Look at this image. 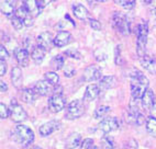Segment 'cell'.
Returning <instances> with one entry per match:
<instances>
[{
	"label": "cell",
	"mask_w": 156,
	"mask_h": 149,
	"mask_svg": "<svg viewBox=\"0 0 156 149\" xmlns=\"http://www.w3.org/2000/svg\"><path fill=\"white\" fill-rule=\"evenodd\" d=\"M97 1H99V2H106V1H108V0H97Z\"/></svg>",
	"instance_id": "obj_50"
},
{
	"label": "cell",
	"mask_w": 156,
	"mask_h": 149,
	"mask_svg": "<svg viewBox=\"0 0 156 149\" xmlns=\"http://www.w3.org/2000/svg\"><path fill=\"white\" fill-rule=\"evenodd\" d=\"M0 57H1V59H7V58L9 57L8 52H7V50L5 48L3 45L0 46Z\"/></svg>",
	"instance_id": "obj_41"
},
{
	"label": "cell",
	"mask_w": 156,
	"mask_h": 149,
	"mask_svg": "<svg viewBox=\"0 0 156 149\" xmlns=\"http://www.w3.org/2000/svg\"><path fill=\"white\" fill-rule=\"evenodd\" d=\"M1 13L7 17H12L16 9V0H0Z\"/></svg>",
	"instance_id": "obj_15"
},
{
	"label": "cell",
	"mask_w": 156,
	"mask_h": 149,
	"mask_svg": "<svg viewBox=\"0 0 156 149\" xmlns=\"http://www.w3.org/2000/svg\"><path fill=\"white\" fill-rule=\"evenodd\" d=\"M112 25L121 35H128L130 33V23L122 12H114L112 16Z\"/></svg>",
	"instance_id": "obj_4"
},
{
	"label": "cell",
	"mask_w": 156,
	"mask_h": 149,
	"mask_svg": "<svg viewBox=\"0 0 156 149\" xmlns=\"http://www.w3.org/2000/svg\"><path fill=\"white\" fill-rule=\"evenodd\" d=\"M65 55L70 58H74V59H80L81 58V54L76 50H67L65 52Z\"/></svg>",
	"instance_id": "obj_34"
},
{
	"label": "cell",
	"mask_w": 156,
	"mask_h": 149,
	"mask_svg": "<svg viewBox=\"0 0 156 149\" xmlns=\"http://www.w3.org/2000/svg\"><path fill=\"white\" fill-rule=\"evenodd\" d=\"M45 80L48 81V82L52 85V86H57L59 82V77L58 74L54 71H48L45 74Z\"/></svg>",
	"instance_id": "obj_29"
},
{
	"label": "cell",
	"mask_w": 156,
	"mask_h": 149,
	"mask_svg": "<svg viewBox=\"0 0 156 149\" xmlns=\"http://www.w3.org/2000/svg\"><path fill=\"white\" fill-rule=\"evenodd\" d=\"M150 12H151V19H152L153 23L156 24V0H153L152 3H151Z\"/></svg>",
	"instance_id": "obj_36"
},
{
	"label": "cell",
	"mask_w": 156,
	"mask_h": 149,
	"mask_svg": "<svg viewBox=\"0 0 156 149\" xmlns=\"http://www.w3.org/2000/svg\"><path fill=\"white\" fill-rule=\"evenodd\" d=\"M29 149H42V148H40V147H31V148Z\"/></svg>",
	"instance_id": "obj_48"
},
{
	"label": "cell",
	"mask_w": 156,
	"mask_h": 149,
	"mask_svg": "<svg viewBox=\"0 0 156 149\" xmlns=\"http://www.w3.org/2000/svg\"><path fill=\"white\" fill-rule=\"evenodd\" d=\"M84 80L87 82H91V81L100 80L102 78V71L97 65H91L88 66L84 71Z\"/></svg>",
	"instance_id": "obj_8"
},
{
	"label": "cell",
	"mask_w": 156,
	"mask_h": 149,
	"mask_svg": "<svg viewBox=\"0 0 156 149\" xmlns=\"http://www.w3.org/2000/svg\"><path fill=\"white\" fill-rule=\"evenodd\" d=\"M45 52H46V50H44L42 47H40V46H36L35 48L32 50L31 57H32V59H33L36 65L42 64L43 59H44V56H45Z\"/></svg>",
	"instance_id": "obj_25"
},
{
	"label": "cell",
	"mask_w": 156,
	"mask_h": 149,
	"mask_svg": "<svg viewBox=\"0 0 156 149\" xmlns=\"http://www.w3.org/2000/svg\"><path fill=\"white\" fill-rule=\"evenodd\" d=\"M152 110H154L156 112V97H155V100H154V105H153V109Z\"/></svg>",
	"instance_id": "obj_45"
},
{
	"label": "cell",
	"mask_w": 156,
	"mask_h": 149,
	"mask_svg": "<svg viewBox=\"0 0 156 149\" xmlns=\"http://www.w3.org/2000/svg\"><path fill=\"white\" fill-rule=\"evenodd\" d=\"M61 127V122L59 121H50L48 123L43 124L42 126H40L39 128V133L40 135L45 137V136L51 135L52 133H54L55 130H59Z\"/></svg>",
	"instance_id": "obj_11"
},
{
	"label": "cell",
	"mask_w": 156,
	"mask_h": 149,
	"mask_svg": "<svg viewBox=\"0 0 156 149\" xmlns=\"http://www.w3.org/2000/svg\"><path fill=\"white\" fill-rule=\"evenodd\" d=\"M25 8L28 9L29 13L32 16L33 18L37 17L40 13H41V7H40L37 0H27L24 3Z\"/></svg>",
	"instance_id": "obj_20"
},
{
	"label": "cell",
	"mask_w": 156,
	"mask_h": 149,
	"mask_svg": "<svg viewBox=\"0 0 156 149\" xmlns=\"http://www.w3.org/2000/svg\"><path fill=\"white\" fill-rule=\"evenodd\" d=\"M0 86H1V92H7L8 90V86L5 81H0Z\"/></svg>",
	"instance_id": "obj_44"
},
{
	"label": "cell",
	"mask_w": 156,
	"mask_h": 149,
	"mask_svg": "<svg viewBox=\"0 0 156 149\" xmlns=\"http://www.w3.org/2000/svg\"><path fill=\"white\" fill-rule=\"evenodd\" d=\"M148 26L146 22L140 23L136 31V53L139 57L145 56V47L147 43Z\"/></svg>",
	"instance_id": "obj_3"
},
{
	"label": "cell",
	"mask_w": 156,
	"mask_h": 149,
	"mask_svg": "<svg viewBox=\"0 0 156 149\" xmlns=\"http://www.w3.org/2000/svg\"><path fill=\"white\" fill-rule=\"evenodd\" d=\"M98 127L101 132H103L105 134H108V133H111L113 130H117L120 127V124H119V122L115 117H107V119H103L100 122Z\"/></svg>",
	"instance_id": "obj_9"
},
{
	"label": "cell",
	"mask_w": 156,
	"mask_h": 149,
	"mask_svg": "<svg viewBox=\"0 0 156 149\" xmlns=\"http://www.w3.org/2000/svg\"><path fill=\"white\" fill-rule=\"evenodd\" d=\"M9 110H10L11 120L16 123H21V122H24L28 119V114H27L25 110L20 104H18L16 99L11 100V104H10Z\"/></svg>",
	"instance_id": "obj_6"
},
{
	"label": "cell",
	"mask_w": 156,
	"mask_h": 149,
	"mask_svg": "<svg viewBox=\"0 0 156 149\" xmlns=\"http://www.w3.org/2000/svg\"><path fill=\"white\" fill-rule=\"evenodd\" d=\"M65 65V59L62 55H56L53 57L52 61H51V67L53 68V70L57 71L59 69H62Z\"/></svg>",
	"instance_id": "obj_27"
},
{
	"label": "cell",
	"mask_w": 156,
	"mask_h": 149,
	"mask_svg": "<svg viewBox=\"0 0 156 149\" xmlns=\"http://www.w3.org/2000/svg\"><path fill=\"white\" fill-rule=\"evenodd\" d=\"M117 83V79L114 76H106V77H102L99 81V88L100 90H108V89H111L115 86Z\"/></svg>",
	"instance_id": "obj_21"
},
{
	"label": "cell",
	"mask_w": 156,
	"mask_h": 149,
	"mask_svg": "<svg viewBox=\"0 0 156 149\" xmlns=\"http://www.w3.org/2000/svg\"><path fill=\"white\" fill-rule=\"evenodd\" d=\"M10 115V110L6 104H3L2 102L0 103V117L1 120H6L8 116Z\"/></svg>",
	"instance_id": "obj_33"
},
{
	"label": "cell",
	"mask_w": 156,
	"mask_h": 149,
	"mask_svg": "<svg viewBox=\"0 0 156 149\" xmlns=\"http://www.w3.org/2000/svg\"><path fill=\"white\" fill-rule=\"evenodd\" d=\"M11 81L16 88L22 86V70L20 67H13L11 70Z\"/></svg>",
	"instance_id": "obj_22"
},
{
	"label": "cell",
	"mask_w": 156,
	"mask_h": 149,
	"mask_svg": "<svg viewBox=\"0 0 156 149\" xmlns=\"http://www.w3.org/2000/svg\"><path fill=\"white\" fill-rule=\"evenodd\" d=\"M113 1L117 5L126 9H132L134 7V3H135V0H113Z\"/></svg>",
	"instance_id": "obj_31"
},
{
	"label": "cell",
	"mask_w": 156,
	"mask_h": 149,
	"mask_svg": "<svg viewBox=\"0 0 156 149\" xmlns=\"http://www.w3.org/2000/svg\"><path fill=\"white\" fill-rule=\"evenodd\" d=\"M144 1H145V3H146V5H151L153 0H144Z\"/></svg>",
	"instance_id": "obj_46"
},
{
	"label": "cell",
	"mask_w": 156,
	"mask_h": 149,
	"mask_svg": "<svg viewBox=\"0 0 156 149\" xmlns=\"http://www.w3.org/2000/svg\"><path fill=\"white\" fill-rule=\"evenodd\" d=\"M109 111H110L109 106H107V105H101V106H99V108L95 111L94 117H95L96 120L102 119V117H105V116L107 115V113H108Z\"/></svg>",
	"instance_id": "obj_30"
},
{
	"label": "cell",
	"mask_w": 156,
	"mask_h": 149,
	"mask_svg": "<svg viewBox=\"0 0 156 149\" xmlns=\"http://www.w3.org/2000/svg\"><path fill=\"white\" fill-rule=\"evenodd\" d=\"M146 130L150 135L156 138V117L155 116H150L146 120Z\"/></svg>",
	"instance_id": "obj_28"
},
{
	"label": "cell",
	"mask_w": 156,
	"mask_h": 149,
	"mask_svg": "<svg viewBox=\"0 0 156 149\" xmlns=\"http://www.w3.org/2000/svg\"><path fill=\"white\" fill-rule=\"evenodd\" d=\"M7 71V64L5 61V59L0 61V76H5Z\"/></svg>",
	"instance_id": "obj_40"
},
{
	"label": "cell",
	"mask_w": 156,
	"mask_h": 149,
	"mask_svg": "<svg viewBox=\"0 0 156 149\" xmlns=\"http://www.w3.org/2000/svg\"><path fill=\"white\" fill-rule=\"evenodd\" d=\"M36 92L34 89H24L21 93V99L24 103H28V104H31L33 103L36 99Z\"/></svg>",
	"instance_id": "obj_24"
},
{
	"label": "cell",
	"mask_w": 156,
	"mask_h": 149,
	"mask_svg": "<svg viewBox=\"0 0 156 149\" xmlns=\"http://www.w3.org/2000/svg\"><path fill=\"white\" fill-rule=\"evenodd\" d=\"M73 11H74L75 17L79 20H86L88 18V16H89L88 10L81 5H75L73 7Z\"/></svg>",
	"instance_id": "obj_26"
},
{
	"label": "cell",
	"mask_w": 156,
	"mask_h": 149,
	"mask_svg": "<svg viewBox=\"0 0 156 149\" xmlns=\"http://www.w3.org/2000/svg\"><path fill=\"white\" fill-rule=\"evenodd\" d=\"M14 139L24 147H29L34 141V133L25 125H18L13 130Z\"/></svg>",
	"instance_id": "obj_2"
},
{
	"label": "cell",
	"mask_w": 156,
	"mask_h": 149,
	"mask_svg": "<svg viewBox=\"0 0 156 149\" xmlns=\"http://www.w3.org/2000/svg\"><path fill=\"white\" fill-rule=\"evenodd\" d=\"M140 61H141L142 66L144 67L148 72H151V74H156V59L155 58L145 55V56H143V57L140 58Z\"/></svg>",
	"instance_id": "obj_17"
},
{
	"label": "cell",
	"mask_w": 156,
	"mask_h": 149,
	"mask_svg": "<svg viewBox=\"0 0 156 149\" xmlns=\"http://www.w3.org/2000/svg\"><path fill=\"white\" fill-rule=\"evenodd\" d=\"M16 17H18L19 19H21L24 23V26L30 28L31 25L33 24V17L29 13L28 9L25 8V6H21L16 10Z\"/></svg>",
	"instance_id": "obj_13"
},
{
	"label": "cell",
	"mask_w": 156,
	"mask_h": 149,
	"mask_svg": "<svg viewBox=\"0 0 156 149\" xmlns=\"http://www.w3.org/2000/svg\"><path fill=\"white\" fill-rule=\"evenodd\" d=\"M89 25H90V28L92 29V30H95V31H100L101 30V24L99 21H97V20L95 19H90L89 20Z\"/></svg>",
	"instance_id": "obj_38"
},
{
	"label": "cell",
	"mask_w": 156,
	"mask_h": 149,
	"mask_svg": "<svg viewBox=\"0 0 156 149\" xmlns=\"http://www.w3.org/2000/svg\"><path fill=\"white\" fill-rule=\"evenodd\" d=\"M88 149H99L97 146H92V147H90V148H88Z\"/></svg>",
	"instance_id": "obj_47"
},
{
	"label": "cell",
	"mask_w": 156,
	"mask_h": 149,
	"mask_svg": "<svg viewBox=\"0 0 156 149\" xmlns=\"http://www.w3.org/2000/svg\"><path fill=\"white\" fill-rule=\"evenodd\" d=\"M154 100H155V95H154V92L151 90V89H147L146 92L144 93L142 98V106L145 111H151L153 109L154 105Z\"/></svg>",
	"instance_id": "obj_18"
},
{
	"label": "cell",
	"mask_w": 156,
	"mask_h": 149,
	"mask_svg": "<svg viewBox=\"0 0 156 149\" xmlns=\"http://www.w3.org/2000/svg\"><path fill=\"white\" fill-rule=\"evenodd\" d=\"M147 120V119H146ZM146 120H145L144 115L143 114L140 113L139 116H137V119H136V125H139V126H142L143 124H146Z\"/></svg>",
	"instance_id": "obj_42"
},
{
	"label": "cell",
	"mask_w": 156,
	"mask_h": 149,
	"mask_svg": "<svg viewBox=\"0 0 156 149\" xmlns=\"http://www.w3.org/2000/svg\"><path fill=\"white\" fill-rule=\"evenodd\" d=\"M92 146H94V140L90 139V138H85L84 140L81 141V144H80L81 149H88Z\"/></svg>",
	"instance_id": "obj_37"
},
{
	"label": "cell",
	"mask_w": 156,
	"mask_h": 149,
	"mask_svg": "<svg viewBox=\"0 0 156 149\" xmlns=\"http://www.w3.org/2000/svg\"><path fill=\"white\" fill-rule=\"evenodd\" d=\"M51 1H52V0H37V2H39V5H40L41 8H45L48 5H50Z\"/></svg>",
	"instance_id": "obj_43"
},
{
	"label": "cell",
	"mask_w": 156,
	"mask_h": 149,
	"mask_svg": "<svg viewBox=\"0 0 156 149\" xmlns=\"http://www.w3.org/2000/svg\"><path fill=\"white\" fill-rule=\"evenodd\" d=\"M72 40H73V37L69 32L62 31V32L57 33V35L54 37V45L57 47H64L69 44L70 42H72Z\"/></svg>",
	"instance_id": "obj_14"
},
{
	"label": "cell",
	"mask_w": 156,
	"mask_h": 149,
	"mask_svg": "<svg viewBox=\"0 0 156 149\" xmlns=\"http://www.w3.org/2000/svg\"><path fill=\"white\" fill-rule=\"evenodd\" d=\"M101 143H102V147L105 149H112L113 148V141H112L111 138L103 137L102 139H101Z\"/></svg>",
	"instance_id": "obj_35"
},
{
	"label": "cell",
	"mask_w": 156,
	"mask_h": 149,
	"mask_svg": "<svg viewBox=\"0 0 156 149\" xmlns=\"http://www.w3.org/2000/svg\"><path fill=\"white\" fill-rule=\"evenodd\" d=\"M37 45L44 50H50L54 45V39L48 32H43L37 36Z\"/></svg>",
	"instance_id": "obj_10"
},
{
	"label": "cell",
	"mask_w": 156,
	"mask_h": 149,
	"mask_svg": "<svg viewBox=\"0 0 156 149\" xmlns=\"http://www.w3.org/2000/svg\"><path fill=\"white\" fill-rule=\"evenodd\" d=\"M81 144V137L80 134L78 133H73L70 134L66 139V148L67 149H74L78 147Z\"/></svg>",
	"instance_id": "obj_23"
},
{
	"label": "cell",
	"mask_w": 156,
	"mask_h": 149,
	"mask_svg": "<svg viewBox=\"0 0 156 149\" xmlns=\"http://www.w3.org/2000/svg\"><path fill=\"white\" fill-rule=\"evenodd\" d=\"M100 93V88L98 85H89L86 88V91L84 94V101L86 102H91L95 99H97V97Z\"/></svg>",
	"instance_id": "obj_16"
},
{
	"label": "cell",
	"mask_w": 156,
	"mask_h": 149,
	"mask_svg": "<svg viewBox=\"0 0 156 149\" xmlns=\"http://www.w3.org/2000/svg\"><path fill=\"white\" fill-rule=\"evenodd\" d=\"M66 106V99L62 93H54L48 99V108L52 112L57 113L64 110Z\"/></svg>",
	"instance_id": "obj_7"
},
{
	"label": "cell",
	"mask_w": 156,
	"mask_h": 149,
	"mask_svg": "<svg viewBox=\"0 0 156 149\" xmlns=\"http://www.w3.org/2000/svg\"><path fill=\"white\" fill-rule=\"evenodd\" d=\"M85 113V106L81 101L79 100H74L69 104L67 105L66 108V113H65V117L67 120H76L79 119L80 116H83Z\"/></svg>",
	"instance_id": "obj_5"
},
{
	"label": "cell",
	"mask_w": 156,
	"mask_h": 149,
	"mask_svg": "<svg viewBox=\"0 0 156 149\" xmlns=\"http://www.w3.org/2000/svg\"><path fill=\"white\" fill-rule=\"evenodd\" d=\"M130 77L132 79L131 82V94L134 100L142 99L144 93L147 90L148 79L145 77V74L141 72L137 69H133L130 74Z\"/></svg>",
	"instance_id": "obj_1"
},
{
	"label": "cell",
	"mask_w": 156,
	"mask_h": 149,
	"mask_svg": "<svg viewBox=\"0 0 156 149\" xmlns=\"http://www.w3.org/2000/svg\"><path fill=\"white\" fill-rule=\"evenodd\" d=\"M34 90L41 97H46V95H50L53 92V86L46 80H40L36 82Z\"/></svg>",
	"instance_id": "obj_12"
},
{
	"label": "cell",
	"mask_w": 156,
	"mask_h": 149,
	"mask_svg": "<svg viewBox=\"0 0 156 149\" xmlns=\"http://www.w3.org/2000/svg\"><path fill=\"white\" fill-rule=\"evenodd\" d=\"M16 58H17V61L20 66L27 67L29 65L30 55H29V52L25 48H19V50H16Z\"/></svg>",
	"instance_id": "obj_19"
},
{
	"label": "cell",
	"mask_w": 156,
	"mask_h": 149,
	"mask_svg": "<svg viewBox=\"0 0 156 149\" xmlns=\"http://www.w3.org/2000/svg\"><path fill=\"white\" fill-rule=\"evenodd\" d=\"M75 69L73 68L72 65H68V66H65L64 69V74L65 77H73L74 74H75Z\"/></svg>",
	"instance_id": "obj_39"
},
{
	"label": "cell",
	"mask_w": 156,
	"mask_h": 149,
	"mask_svg": "<svg viewBox=\"0 0 156 149\" xmlns=\"http://www.w3.org/2000/svg\"><path fill=\"white\" fill-rule=\"evenodd\" d=\"M11 24H12V26L18 31L22 30V28L24 26V23H23L22 20L19 19V18L16 17V16L11 17Z\"/></svg>",
	"instance_id": "obj_32"
},
{
	"label": "cell",
	"mask_w": 156,
	"mask_h": 149,
	"mask_svg": "<svg viewBox=\"0 0 156 149\" xmlns=\"http://www.w3.org/2000/svg\"><path fill=\"white\" fill-rule=\"evenodd\" d=\"M87 1H88L89 3H94V2H95V0H87Z\"/></svg>",
	"instance_id": "obj_49"
}]
</instances>
